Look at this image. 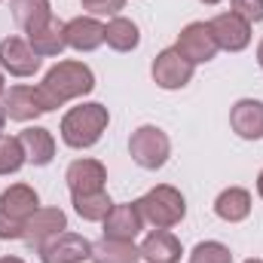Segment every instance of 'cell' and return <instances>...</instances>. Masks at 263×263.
<instances>
[{
	"instance_id": "obj_1",
	"label": "cell",
	"mask_w": 263,
	"mask_h": 263,
	"mask_svg": "<svg viewBox=\"0 0 263 263\" xmlns=\"http://www.w3.org/2000/svg\"><path fill=\"white\" fill-rule=\"evenodd\" d=\"M92 89H95L92 67L83 65V62H73V59H65V62H59L55 67L46 70L43 83L37 86V98H40L43 110L49 114V110L65 107L67 101H73V98L89 95Z\"/></svg>"
},
{
	"instance_id": "obj_2",
	"label": "cell",
	"mask_w": 263,
	"mask_h": 263,
	"mask_svg": "<svg viewBox=\"0 0 263 263\" xmlns=\"http://www.w3.org/2000/svg\"><path fill=\"white\" fill-rule=\"evenodd\" d=\"M110 123V114L104 104L98 101H86V104H77L70 107L65 117H62V141L73 150H86V147H95L101 141V135Z\"/></svg>"
},
{
	"instance_id": "obj_3",
	"label": "cell",
	"mask_w": 263,
	"mask_h": 263,
	"mask_svg": "<svg viewBox=\"0 0 263 263\" xmlns=\"http://www.w3.org/2000/svg\"><path fill=\"white\" fill-rule=\"evenodd\" d=\"M144 223H150L153 230H172L187 217V199L181 190L168 187V184H156L153 190H147L141 199H135Z\"/></svg>"
},
{
	"instance_id": "obj_4",
	"label": "cell",
	"mask_w": 263,
	"mask_h": 263,
	"mask_svg": "<svg viewBox=\"0 0 263 263\" xmlns=\"http://www.w3.org/2000/svg\"><path fill=\"white\" fill-rule=\"evenodd\" d=\"M40 208V196L31 184H12L0 193V239L12 242L22 239L31 214Z\"/></svg>"
},
{
	"instance_id": "obj_5",
	"label": "cell",
	"mask_w": 263,
	"mask_h": 263,
	"mask_svg": "<svg viewBox=\"0 0 263 263\" xmlns=\"http://www.w3.org/2000/svg\"><path fill=\"white\" fill-rule=\"evenodd\" d=\"M129 156L135 159V165H141L147 172H156L168 162L172 141L159 126H141V129L132 132L129 138Z\"/></svg>"
},
{
	"instance_id": "obj_6",
	"label": "cell",
	"mask_w": 263,
	"mask_h": 263,
	"mask_svg": "<svg viewBox=\"0 0 263 263\" xmlns=\"http://www.w3.org/2000/svg\"><path fill=\"white\" fill-rule=\"evenodd\" d=\"M193 70H196V65L187 62L175 46H172V49H162V52L153 59V65H150L153 83H156L159 89H165V92L184 89V86L193 80Z\"/></svg>"
},
{
	"instance_id": "obj_7",
	"label": "cell",
	"mask_w": 263,
	"mask_h": 263,
	"mask_svg": "<svg viewBox=\"0 0 263 263\" xmlns=\"http://www.w3.org/2000/svg\"><path fill=\"white\" fill-rule=\"evenodd\" d=\"M65 230H67V214L62 208H37V211L31 214L25 233H22V242H25L31 251L40 254V248H43L49 239H55L59 233H65Z\"/></svg>"
},
{
	"instance_id": "obj_8",
	"label": "cell",
	"mask_w": 263,
	"mask_h": 263,
	"mask_svg": "<svg viewBox=\"0 0 263 263\" xmlns=\"http://www.w3.org/2000/svg\"><path fill=\"white\" fill-rule=\"evenodd\" d=\"M175 49H178L187 62H193V65L211 62V59L217 55V43H214V34H211L208 22H190V25L178 34Z\"/></svg>"
},
{
	"instance_id": "obj_9",
	"label": "cell",
	"mask_w": 263,
	"mask_h": 263,
	"mask_svg": "<svg viewBox=\"0 0 263 263\" xmlns=\"http://www.w3.org/2000/svg\"><path fill=\"white\" fill-rule=\"evenodd\" d=\"M211 34H214V43L217 49H227V52H242L248 43H251V25L236 15L233 9L230 12H217L211 22H208Z\"/></svg>"
},
{
	"instance_id": "obj_10",
	"label": "cell",
	"mask_w": 263,
	"mask_h": 263,
	"mask_svg": "<svg viewBox=\"0 0 263 263\" xmlns=\"http://www.w3.org/2000/svg\"><path fill=\"white\" fill-rule=\"evenodd\" d=\"M67 190L70 196H83V193H101L104 184H107V168L92 159V156H83V159H73L65 172Z\"/></svg>"
},
{
	"instance_id": "obj_11",
	"label": "cell",
	"mask_w": 263,
	"mask_h": 263,
	"mask_svg": "<svg viewBox=\"0 0 263 263\" xmlns=\"http://www.w3.org/2000/svg\"><path fill=\"white\" fill-rule=\"evenodd\" d=\"M92 257V242L80 233H59L55 239H49L40 248V260L43 263H83Z\"/></svg>"
},
{
	"instance_id": "obj_12",
	"label": "cell",
	"mask_w": 263,
	"mask_h": 263,
	"mask_svg": "<svg viewBox=\"0 0 263 263\" xmlns=\"http://www.w3.org/2000/svg\"><path fill=\"white\" fill-rule=\"evenodd\" d=\"M0 67L9 77H34L40 70V55L31 49L28 40L6 37V40H0Z\"/></svg>"
},
{
	"instance_id": "obj_13",
	"label": "cell",
	"mask_w": 263,
	"mask_h": 263,
	"mask_svg": "<svg viewBox=\"0 0 263 263\" xmlns=\"http://www.w3.org/2000/svg\"><path fill=\"white\" fill-rule=\"evenodd\" d=\"M101 223H104V236L107 239H120V242H135L141 236V230H144V217H141L135 202L114 205Z\"/></svg>"
},
{
	"instance_id": "obj_14",
	"label": "cell",
	"mask_w": 263,
	"mask_h": 263,
	"mask_svg": "<svg viewBox=\"0 0 263 263\" xmlns=\"http://www.w3.org/2000/svg\"><path fill=\"white\" fill-rule=\"evenodd\" d=\"M0 107L15 123H31L40 114H46L43 104H40V98H37V86H9L3 92V104Z\"/></svg>"
},
{
	"instance_id": "obj_15",
	"label": "cell",
	"mask_w": 263,
	"mask_h": 263,
	"mask_svg": "<svg viewBox=\"0 0 263 263\" xmlns=\"http://www.w3.org/2000/svg\"><path fill=\"white\" fill-rule=\"evenodd\" d=\"M65 43L77 52H95L104 43V25L95 15H77L65 22Z\"/></svg>"
},
{
	"instance_id": "obj_16",
	"label": "cell",
	"mask_w": 263,
	"mask_h": 263,
	"mask_svg": "<svg viewBox=\"0 0 263 263\" xmlns=\"http://www.w3.org/2000/svg\"><path fill=\"white\" fill-rule=\"evenodd\" d=\"M230 126L245 141H260L263 138V101H257V98H239L230 107Z\"/></svg>"
},
{
	"instance_id": "obj_17",
	"label": "cell",
	"mask_w": 263,
	"mask_h": 263,
	"mask_svg": "<svg viewBox=\"0 0 263 263\" xmlns=\"http://www.w3.org/2000/svg\"><path fill=\"white\" fill-rule=\"evenodd\" d=\"M138 251H141V260L147 263H181V254H184L181 239L175 233H168V230L147 233Z\"/></svg>"
},
{
	"instance_id": "obj_18",
	"label": "cell",
	"mask_w": 263,
	"mask_h": 263,
	"mask_svg": "<svg viewBox=\"0 0 263 263\" xmlns=\"http://www.w3.org/2000/svg\"><path fill=\"white\" fill-rule=\"evenodd\" d=\"M18 141H22V150H25V159L31 165H49L55 159V138L52 132L43 129V126H28V129L18 132Z\"/></svg>"
},
{
	"instance_id": "obj_19",
	"label": "cell",
	"mask_w": 263,
	"mask_h": 263,
	"mask_svg": "<svg viewBox=\"0 0 263 263\" xmlns=\"http://www.w3.org/2000/svg\"><path fill=\"white\" fill-rule=\"evenodd\" d=\"M9 12H12V22L25 34H34L55 18L49 0H9Z\"/></svg>"
},
{
	"instance_id": "obj_20",
	"label": "cell",
	"mask_w": 263,
	"mask_h": 263,
	"mask_svg": "<svg viewBox=\"0 0 263 263\" xmlns=\"http://www.w3.org/2000/svg\"><path fill=\"white\" fill-rule=\"evenodd\" d=\"M214 214L227 223H242L251 214V193L245 187H227L214 199Z\"/></svg>"
},
{
	"instance_id": "obj_21",
	"label": "cell",
	"mask_w": 263,
	"mask_h": 263,
	"mask_svg": "<svg viewBox=\"0 0 263 263\" xmlns=\"http://www.w3.org/2000/svg\"><path fill=\"white\" fill-rule=\"evenodd\" d=\"M92 263H138L141 251L135 242H120V239H107L101 236L98 242H92Z\"/></svg>"
},
{
	"instance_id": "obj_22",
	"label": "cell",
	"mask_w": 263,
	"mask_h": 263,
	"mask_svg": "<svg viewBox=\"0 0 263 263\" xmlns=\"http://www.w3.org/2000/svg\"><path fill=\"white\" fill-rule=\"evenodd\" d=\"M104 43L114 49V52H132V49H138V43H141V31H138V25L126 18V15H114L107 25H104Z\"/></svg>"
},
{
	"instance_id": "obj_23",
	"label": "cell",
	"mask_w": 263,
	"mask_h": 263,
	"mask_svg": "<svg viewBox=\"0 0 263 263\" xmlns=\"http://www.w3.org/2000/svg\"><path fill=\"white\" fill-rule=\"evenodd\" d=\"M28 43H31V49L40 55V59H52V55H62L65 52V22H59V18H52L49 25H43L40 31H34V34H28Z\"/></svg>"
},
{
	"instance_id": "obj_24",
	"label": "cell",
	"mask_w": 263,
	"mask_h": 263,
	"mask_svg": "<svg viewBox=\"0 0 263 263\" xmlns=\"http://www.w3.org/2000/svg\"><path fill=\"white\" fill-rule=\"evenodd\" d=\"M73 202V211L83 217V220H89V223H101L104 217H107V211L114 208V202L110 196L101 190V193H83V196H70Z\"/></svg>"
},
{
	"instance_id": "obj_25",
	"label": "cell",
	"mask_w": 263,
	"mask_h": 263,
	"mask_svg": "<svg viewBox=\"0 0 263 263\" xmlns=\"http://www.w3.org/2000/svg\"><path fill=\"white\" fill-rule=\"evenodd\" d=\"M25 162H28V159H25V150H22L18 135H15V138L0 135V175H15Z\"/></svg>"
},
{
	"instance_id": "obj_26",
	"label": "cell",
	"mask_w": 263,
	"mask_h": 263,
	"mask_svg": "<svg viewBox=\"0 0 263 263\" xmlns=\"http://www.w3.org/2000/svg\"><path fill=\"white\" fill-rule=\"evenodd\" d=\"M190 263H233V251L223 242H199L196 248L190 251Z\"/></svg>"
},
{
	"instance_id": "obj_27",
	"label": "cell",
	"mask_w": 263,
	"mask_h": 263,
	"mask_svg": "<svg viewBox=\"0 0 263 263\" xmlns=\"http://www.w3.org/2000/svg\"><path fill=\"white\" fill-rule=\"evenodd\" d=\"M80 6L89 12V15H120L123 9H126V0H80Z\"/></svg>"
},
{
	"instance_id": "obj_28",
	"label": "cell",
	"mask_w": 263,
	"mask_h": 263,
	"mask_svg": "<svg viewBox=\"0 0 263 263\" xmlns=\"http://www.w3.org/2000/svg\"><path fill=\"white\" fill-rule=\"evenodd\" d=\"M230 3H233V12L242 15L248 25L263 22V0H230Z\"/></svg>"
},
{
	"instance_id": "obj_29",
	"label": "cell",
	"mask_w": 263,
	"mask_h": 263,
	"mask_svg": "<svg viewBox=\"0 0 263 263\" xmlns=\"http://www.w3.org/2000/svg\"><path fill=\"white\" fill-rule=\"evenodd\" d=\"M257 65H260V70H263V40L257 43Z\"/></svg>"
},
{
	"instance_id": "obj_30",
	"label": "cell",
	"mask_w": 263,
	"mask_h": 263,
	"mask_svg": "<svg viewBox=\"0 0 263 263\" xmlns=\"http://www.w3.org/2000/svg\"><path fill=\"white\" fill-rule=\"evenodd\" d=\"M257 196L263 199V172H260V175H257Z\"/></svg>"
},
{
	"instance_id": "obj_31",
	"label": "cell",
	"mask_w": 263,
	"mask_h": 263,
	"mask_svg": "<svg viewBox=\"0 0 263 263\" xmlns=\"http://www.w3.org/2000/svg\"><path fill=\"white\" fill-rule=\"evenodd\" d=\"M0 263H25L22 257H0Z\"/></svg>"
},
{
	"instance_id": "obj_32",
	"label": "cell",
	"mask_w": 263,
	"mask_h": 263,
	"mask_svg": "<svg viewBox=\"0 0 263 263\" xmlns=\"http://www.w3.org/2000/svg\"><path fill=\"white\" fill-rule=\"evenodd\" d=\"M3 126H6V114H3V107H0V135H3Z\"/></svg>"
},
{
	"instance_id": "obj_33",
	"label": "cell",
	"mask_w": 263,
	"mask_h": 263,
	"mask_svg": "<svg viewBox=\"0 0 263 263\" xmlns=\"http://www.w3.org/2000/svg\"><path fill=\"white\" fill-rule=\"evenodd\" d=\"M6 92V80H3V70H0V95Z\"/></svg>"
},
{
	"instance_id": "obj_34",
	"label": "cell",
	"mask_w": 263,
	"mask_h": 263,
	"mask_svg": "<svg viewBox=\"0 0 263 263\" xmlns=\"http://www.w3.org/2000/svg\"><path fill=\"white\" fill-rule=\"evenodd\" d=\"M199 3H205V6H217L220 0H199Z\"/></svg>"
},
{
	"instance_id": "obj_35",
	"label": "cell",
	"mask_w": 263,
	"mask_h": 263,
	"mask_svg": "<svg viewBox=\"0 0 263 263\" xmlns=\"http://www.w3.org/2000/svg\"><path fill=\"white\" fill-rule=\"evenodd\" d=\"M245 263H263L260 257H251V260H245Z\"/></svg>"
},
{
	"instance_id": "obj_36",
	"label": "cell",
	"mask_w": 263,
	"mask_h": 263,
	"mask_svg": "<svg viewBox=\"0 0 263 263\" xmlns=\"http://www.w3.org/2000/svg\"><path fill=\"white\" fill-rule=\"evenodd\" d=\"M0 3H3V0H0Z\"/></svg>"
}]
</instances>
